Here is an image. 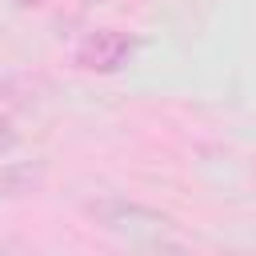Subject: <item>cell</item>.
<instances>
[{"label": "cell", "instance_id": "6da1fadb", "mask_svg": "<svg viewBox=\"0 0 256 256\" xmlns=\"http://www.w3.org/2000/svg\"><path fill=\"white\" fill-rule=\"evenodd\" d=\"M108 232H124V236H132V240H144V236H164L168 228H172V216H164V212H156V208H148V204H136V200H100V204H92L88 208Z\"/></svg>", "mask_w": 256, "mask_h": 256}, {"label": "cell", "instance_id": "7a4b0ae2", "mask_svg": "<svg viewBox=\"0 0 256 256\" xmlns=\"http://www.w3.org/2000/svg\"><path fill=\"white\" fill-rule=\"evenodd\" d=\"M132 48H136L132 36H124L116 28H100L76 48V68H84V72H116L132 56Z\"/></svg>", "mask_w": 256, "mask_h": 256}, {"label": "cell", "instance_id": "277c9868", "mask_svg": "<svg viewBox=\"0 0 256 256\" xmlns=\"http://www.w3.org/2000/svg\"><path fill=\"white\" fill-rule=\"evenodd\" d=\"M20 4H44V0H20Z\"/></svg>", "mask_w": 256, "mask_h": 256}, {"label": "cell", "instance_id": "3957f363", "mask_svg": "<svg viewBox=\"0 0 256 256\" xmlns=\"http://www.w3.org/2000/svg\"><path fill=\"white\" fill-rule=\"evenodd\" d=\"M36 180H40V168H24V164H12V168H4V172H0V188H4V196L32 192V188H36Z\"/></svg>", "mask_w": 256, "mask_h": 256}]
</instances>
